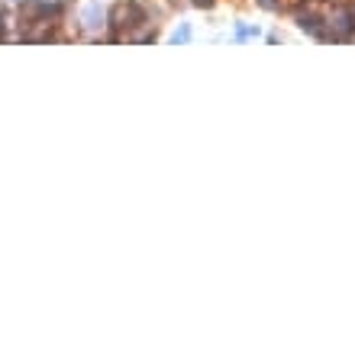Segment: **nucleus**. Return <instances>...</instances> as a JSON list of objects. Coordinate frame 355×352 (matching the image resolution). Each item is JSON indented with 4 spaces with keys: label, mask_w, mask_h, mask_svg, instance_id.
Segmentation results:
<instances>
[{
    "label": "nucleus",
    "mask_w": 355,
    "mask_h": 352,
    "mask_svg": "<svg viewBox=\"0 0 355 352\" xmlns=\"http://www.w3.org/2000/svg\"><path fill=\"white\" fill-rule=\"evenodd\" d=\"M78 26H81L84 32H97L107 26V10L97 3V0H91V3H84L81 10H78Z\"/></svg>",
    "instance_id": "f257e3e1"
}]
</instances>
